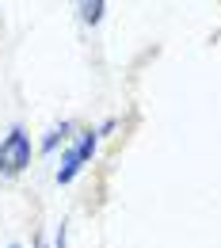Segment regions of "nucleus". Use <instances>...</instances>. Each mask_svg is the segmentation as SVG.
Masks as SVG:
<instances>
[{"mask_svg":"<svg viewBox=\"0 0 221 248\" xmlns=\"http://www.w3.org/2000/svg\"><path fill=\"white\" fill-rule=\"evenodd\" d=\"M80 16L88 19V23H99V16H103V4L95 0V4H80Z\"/></svg>","mask_w":221,"mask_h":248,"instance_id":"nucleus-3","label":"nucleus"},{"mask_svg":"<svg viewBox=\"0 0 221 248\" xmlns=\"http://www.w3.org/2000/svg\"><path fill=\"white\" fill-rule=\"evenodd\" d=\"M31 164V141L23 130H12L4 141H0V172L4 176H15Z\"/></svg>","mask_w":221,"mask_h":248,"instance_id":"nucleus-1","label":"nucleus"},{"mask_svg":"<svg viewBox=\"0 0 221 248\" xmlns=\"http://www.w3.org/2000/svg\"><path fill=\"white\" fill-rule=\"evenodd\" d=\"M92 149H95V134H84V138H80V145H76V149H69V156L61 160V168H58V184H69V180L84 168V160L92 156Z\"/></svg>","mask_w":221,"mask_h":248,"instance_id":"nucleus-2","label":"nucleus"}]
</instances>
